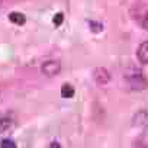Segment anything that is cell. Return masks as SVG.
Returning <instances> with one entry per match:
<instances>
[{"label": "cell", "instance_id": "7", "mask_svg": "<svg viewBox=\"0 0 148 148\" xmlns=\"http://www.w3.org/2000/svg\"><path fill=\"white\" fill-rule=\"evenodd\" d=\"M12 125V121L9 118H0V132H5L10 128Z\"/></svg>", "mask_w": 148, "mask_h": 148}, {"label": "cell", "instance_id": "10", "mask_svg": "<svg viewBox=\"0 0 148 148\" xmlns=\"http://www.w3.org/2000/svg\"><path fill=\"white\" fill-rule=\"evenodd\" d=\"M2 148H16V144L12 141V139H3L2 144H0Z\"/></svg>", "mask_w": 148, "mask_h": 148}, {"label": "cell", "instance_id": "11", "mask_svg": "<svg viewBox=\"0 0 148 148\" xmlns=\"http://www.w3.org/2000/svg\"><path fill=\"white\" fill-rule=\"evenodd\" d=\"M142 26H144V29H147L148 31V13L144 16V21H142Z\"/></svg>", "mask_w": 148, "mask_h": 148}, {"label": "cell", "instance_id": "5", "mask_svg": "<svg viewBox=\"0 0 148 148\" xmlns=\"http://www.w3.org/2000/svg\"><path fill=\"white\" fill-rule=\"evenodd\" d=\"M9 21H10L12 23H15V25L22 26V25L26 22V18H25V15H22V13H19V12H12V13L9 15Z\"/></svg>", "mask_w": 148, "mask_h": 148}, {"label": "cell", "instance_id": "8", "mask_svg": "<svg viewBox=\"0 0 148 148\" xmlns=\"http://www.w3.org/2000/svg\"><path fill=\"white\" fill-rule=\"evenodd\" d=\"M89 25H90V29L93 31V32H102L103 31V25L102 23H99V22H93V21H90L89 22Z\"/></svg>", "mask_w": 148, "mask_h": 148}, {"label": "cell", "instance_id": "6", "mask_svg": "<svg viewBox=\"0 0 148 148\" xmlns=\"http://www.w3.org/2000/svg\"><path fill=\"white\" fill-rule=\"evenodd\" d=\"M61 96L64 99H71L74 96V87L71 84H68V83L62 84V87H61Z\"/></svg>", "mask_w": 148, "mask_h": 148}, {"label": "cell", "instance_id": "1", "mask_svg": "<svg viewBox=\"0 0 148 148\" xmlns=\"http://www.w3.org/2000/svg\"><path fill=\"white\" fill-rule=\"evenodd\" d=\"M41 71L47 77H54L61 71V62L57 60H48L41 65Z\"/></svg>", "mask_w": 148, "mask_h": 148}, {"label": "cell", "instance_id": "3", "mask_svg": "<svg viewBox=\"0 0 148 148\" xmlns=\"http://www.w3.org/2000/svg\"><path fill=\"white\" fill-rule=\"evenodd\" d=\"M93 79H95V82H96L99 86H105V84H108L109 80H110V74H109V71H108L106 68L99 67V68H96L95 73H93Z\"/></svg>", "mask_w": 148, "mask_h": 148}, {"label": "cell", "instance_id": "4", "mask_svg": "<svg viewBox=\"0 0 148 148\" xmlns=\"http://www.w3.org/2000/svg\"><path fill=\"white\" fill-rule=\"evenodd\" d=\"M136 57H138V60H139L142 64H148V41H147V42H142V44L138 47Z\"/></svg>", "mask_w": 148, "mask_h": 148}, {"label": "cell", "instance_id": "9", "mask_svg": "<svg viewBox=\"0 0 148 148\" xmlns=\"http://www.w3.org/2000/svg\"><path fill=\"white\" fill-rule=\"evenodd\" d=\"M52 22H54V25H55V26H61V25H62V22H64V15H62L61 12H60V13H57V15L54 16V21H52Z\"/></svg>", "mask_w": 148, "mask_h": 148}, {"label": "cell", "instance_id": "2", "mask_svg": "<svg viewBox=\"0 0 148 148\" xmlns=\"http://www.w3.org/2000/svg\"><path fill=\"white\" fill-rule=\"evenodd\" d=\"M128 82H129L131 87L135 89V90H142L148 86V83H147V80L142 76L141 71H134L131 76H128Z\"/></svg>", "mask_w": 148, "mask_h": 148}]
</instances>
